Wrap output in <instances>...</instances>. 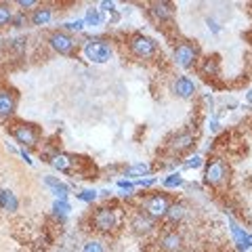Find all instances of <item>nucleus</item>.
Segmentation results:
<instances>
[{"label": "nucleus", "mask_w": 252, "mask_h": 252, "mask_svg": "<svg viewBox=\"0 0 252 252\" xmlns=\"http://www.w3.org/2000/svg\"><path fill=\"white\" fill-rule=\"evenodd\" d=\"M11 137L21 145V149H26V147H36L38 141H40V130H38L36 124L17 122L15 126H11Z\"/></svg>", "instance_id": "f257e3e1"}, {"label": "nucleus", "mask_w": 252, "mask_h": 252, "mask_svg": "<svg viewBox=\"0 0 252 252\" xmlns=\"http://www.w3.org/2000/svg\"><path fill=\"white\" fill-rule=\"evenodd\" d=\"M128 49L137 59H152L158 53V42L145 34H135L128 40Z\"/></svg>", "instance_id": "f03ea898"}, {"label": "nucleus", "mask_w": 252, "mask_h": 252, "mask_svg": "<svg viewBox=\"0 0 252 252\" xmlns=\"http://www.w3.org/2000/svg\"><path fill=\"white\" fill-rule=\"evenodd\" d=\"M82 53L91 63H107L112 59L114 49H112V44L105 42V40H89L84 44Z\"/></svg>", "instance_id": "7ed1b4c3"}, {"label": "nucleus", "mask_w": 252, "mask_h": 252, "mask_svg": "<svg viewBox=\"0 0 252 252\" xmlns=\"http://www.w3.org/2000/svg\"><path fill=\"white\" fill-rule=\"evenodd\" d=\"M93 227L99 233H112V231H116V227H118L116 208L101 206V208L94 210V215H93Z\"/></svg>", "instance_id": "20e7f679"}, {"label": "nucleus", "mask_w": 252, "mask_h": 252, "mask_svg": "<svg viewBox=\"0 0 252 252\" xmlns=\"http://www.w3.org/2000/svg\"><path fill=\"white\" fill-rule=\"evenodd\" d=\"M170 200H168V195H164V193H154V195H149V198L143 202V212L145 215H149L152 219L156 220H160V219H166V212L170 208Z\"/></svg>", "instance_id": "39448f33"}, {"label": "nucleus", "mask_w": 252, "mask_h": 252, "mask_svg": "<svg viewBox=\"0 0 252 252\" xmlns=\"http://www.w3.org/2000/svg\"><path fill=\"white\" fill-rule=\"evenodd\" d=\"M227 177H229V166L225 164V160L215 158V160L208 162V166H206V172H204V183L212 185V187H219V185L225 183Z\"/></svg>", "instance_id": "423d86ee"}, {"label": "nucleus", "mask_w": 252, "mask_h": 252, "mask_svg": "<svg viewBox=\"0 0 252 252\" xmlns=\"http://www.w3.org/2000/svg\"><path fill=\"white\" fill-rule=\"evenodd\" d=\"M175 63L181 67V69H189L195 65V61H198V46L189 40H183L175 46Z\"/></svg>", "instance_id": "0eeeda50"}, {"label": "nucleus", "mask_w": 252, "mask_h": 252, "mask_svg": "<svg viewBox=\"0 0 252 252\" xmlns=\"http://www.w3.org/2000/svg\"><path fill=\"white\" fill-rule=\"evenodd\" d=\"M49 46L59 55H72L74 49H76V40H74L72 34L59 30V32H53V34L49 36Z\"/></svg>", "instance_id": "6e6552de"}, {"label": "nucleus", "mask_w": 252, "mask_h": 252, "mask_svg": "<svg viewBox=\"0 0 252 252\" xmlns=\"http://www.w3.org/2000/svg\"><path fill=\"white\" fill-rule=\"evenodd\" d=\"M156 223H158L156 219L145 215L143 210H139L130 220V229H132V233H137V235H149L152 231H156Z\"/></svg>", "instance_id": "1a4fd4ad"}, {"label": "nucleus", "mask_w": 252, "mask_h": 252, "mask_svg": "<svg viewBox=\"0 0 252 252\" xmlns=\"http://www.w3.org/2000/svg\"><path fill=\"white\" fill-rule=\"evenodd\" d=\"M160 248H162V252H181V250L185 248L183 235H181L179 231H175V229L162 233V238H160Z\"/></svg>", "instance_id": "9d476101"}, {"label": "nucleus", "mask_w": 252, "mask_h": 252, "mask_svg": "<svg viewBox=\"0 0 252 252\" xmlns=\"http://www.w3.org/2000/svg\"><path fill=\"white\" fill-rule=\"evenodd\" d=\"M149 15H152L158 23H166L172 19L175 9H172V4L166 2V0H156V2L149 4Z\"/></svg>", "instance_id": "9b49d317"}, {"label": "nucleus", "mask_w": 252, "mask_h": 252, "mask_svg": "<svg viewBox=\"0 0 252 252\" xmlns=\"http://www.w3.org/2000/svg\"><path fill=\"white\" fill-rule=\"evenodd\" d=\"M17 109V97L13 91L2 89L0 91V120H9Z\"/></svg>", "instance_id": "f8f14e48"}, {"label": "nucleus", "mask_w": 252, "mask_h": 252, "mask_svg": "<svg viewBox=\"0 0 252 252\" xmlns=\"http://www.w3.org/2000/svg\"><path fill=\"white\" fill-rule=\"evenodd\" d=\"M229 229H231V235H233V240H235V246H238L240 252H246V250L252 248V235L248 231H244L233 219H229Z\"/></svg>", "instance_id": "ddd939ff"}, {"label": "nucleus", "mask_w": 252, "mask_h": 252, "mask_svg": "<svg viewBox=\"0 0 252 252\" xmlns=\"http://www.w3.org/2000/svg\"><path fill=\"white\" fill-rule=\"evenodd\" d=\"M172 93H175L179 99H191L195 94V82L189 76H179L175 84H172Z\"/></svg>", "instance_id": "4468645a"}, {"label": "nucleus", "mask_w": 252, "mask_h": 252, "mask_svg": "<svg viewBox=\"0 0 252 252\" xmlns=\"http://www.w3.org/2000/svg\"><path fill=\"white\" fill-rule=\"evenodd\" d=\"M51 19H53V6H49V4H38L30 15V23L36 28L49 26Z\"/></svg>", "instance_id": "2eb2a0df"}, {"label": "nucleus", "mask_w": 252, "mask_h": 252, "mask_svg": "<svg viewBox=\"0 0 252 252\" xmlns=\"http://www.w3.org/2000/svg\"><path fill=\"white\" fill-rule=\"evenodd\" d=\"M193 143H195V137L191 132H179V135H175L170 139V149L175 154H183L187 149H191Z\"/></svg>", "instance_id": "dca6fc26"}, {"label": "nucleus", "mask_w": 252, "mask_h": 252, "mask_svg": "<svg viewBox=\"0 0 252 252\" xmlns=\"http://www.w3.org/2000/svg\"><path fill=\"white\" fill-rule=\"evenodd\" d=\"M44 185L51 189V191L57 195V198H61V200H67V193H69V187L63 183V181H59L57 177H51V175H46L44 177Z\"/></svg>", "instance_id": "f3484780"}, {"label": "nucleus", "mask_w": 252, "mask_h": 252, "mask_svg": "<svg viewBox=\"0 0 252 252\" xmlns=\"http://www.w3.org/2000/svg\"><path fill=\"white\" fill-rule=\"evenodd\" d=\"M49 162H51V166L55 170H59V172H69V168H72V164H74L72 156H67V154H63V152L53 154Z\"/></svg>", "instance_id": "a211bd4d"}, {"label": "nucleus", "mask_w": 252, "mask_h": 252, "mask_svg": "<svg viewBox=\"0 0 252 252\" xmlns=\"http://www.w3.org/2000/svg\"><path fill=\"white\" fill-rule=\"evenodd\" d=\"M187 217V206L183 202H172L170 204V208H168V212H166V219L170 220L172 225H177V223H181Z\"/></svg>", "instance_id": "6ab92c4d"}, {"label": "nucleus", "mask_w": 252, "mask_h": 252, "mask_svg": "<svg viewBox=\"0 0 252 252\" xmlns=\"http://www.w3.org/2000/svg\"><path fill=\"white\" fill-rule=\"evenodd\" d=\"M0 208L2 210H17L19 208V202L15 198V193L9 191V189H0Z\"/></svg>", "instance_id": "aec40b11"}, {"label": "nucleus", "mask_w": 252, "mask_h": 252, "mask_svg": "<svg viewBox=\"0 0 252 252\" xmlns=\"http://www.w3.org/2000/svg\"><path fill=\"white\" fill-rule=\"evenodd\" d=\"M103 13H101L99 9H89L84 15V23L86 26H91V28H99V26H103Z\"/></svg>", "instance_id": "412c9836"}, {"label": "nucleus", "mask_w": 252, "mask_h": 252, "mask_svg": "<svg viewBox=\"0 0 252 252\" xmlns=\"http://www.w3.org/2000/svg\"><path fill=\"white\" fill-rule=\"evenodd\" d=\"M152 172V166L145 162H139V164H132V166L126 170V177H147Z\"/></svg>", "instance_id": "4be33fe9"}, {"label": "nucleus", "mask_w": 252, "mask_h": 252, "mask_svg": "<svg viewBox=\"0 0 252 252\" xmlns=\"http://www.w3.org/2000/svg\"><path fill=\"white\" fill-rule=\"evenodd\" d=\"M162 185L166 187V189H177V187H183L185 181H183V177H181L179 172H170L168 177L162 179Z\"/></svg>", "instance_id": "5701e85b"}, {"label": "nucleus", "mask_w": 252, "mask_h": 252, "mask_svg": "<svg viewBox=\"0 0 252 252\" xmlns=\"http://www.w3.org/2000/svg\"><path fill=\"white\" fill-rule=\"evenodd\" d=\"M69 210H72V206H69V202H67V200H61V198L55 200V204H53V212H55V215H57L59 219H65V217L69 215Z\"/></svg>", "instance_id": "b1692460"}, {"label": "nucleus", "mask_w": 252, "mask_h": 252, "mask_svg": "<svg viewBox=\"0 0 252 252\" xmlns=\"http://www.w3.org/2000/svg\"><path fill=\"white\" fill-rule=\"evenodd\" d=\"M82 252H105L103 242L97 240V238H91L82 244Z\"/></svg>", "instance_id": "393cba45"}, {"label": "nucleus", "mask_w": 252, "mask_h": 252, "mask_svg": "<svg viewBox=\"0 0 252 252\" xmlns=\"http://www.w3.org/2000/svg\"><path fill=\"white\" fill-rule=\"evenodd\" d=\"M9 23H13V11L9 4H0V28L9 26Z\"/></svg>", "instance_id": "a878e982"}, {"label": "nucleus", "mask_w": 252, "mask_h": 252, "mask_svg": "<svg viewBox=\"0 0 252 252\" xmlns=\"http://www.w3.org/2000/svg\"><path fill=\"white\" fill-rule=\"evenodd\" d=\"M97 195H99V191H94V189H84V191H80V193H76V198L80 200V202H86V204H93L94 200H97Z\"/></svg>", "instance_id": "bb28decb"}, {"label": "nucleus", "mask_w": 252, "mask_h": 252, "mask_svg": "<svg viewBox=\"0 0 252 252\" xmlns=\"http://www.w3.org/2000/svg\"><path fill=\"white\" fill-rule=\"evenodd\" d=\"M84 26H86L84 19H74V21H67L65 26H63V28H65L63 32H67V34H69V32H82Z\"/></svg>", "instance_id": "cd10ccee"}, {"label": "nucleus", "mask_w": 252, "mask_h": 252, "mask_svg": "<svg viewBox=\"0 0 252 252\" xmlns=\"http://www.w3.org/2000/svg\"><path fill=\"white\" fill-rule=\"evenodd\" d=\"M202 164H204L202 156H198V154H195V156H191V158H189V160L185 162V168H200Z\"/></svg>", "instance_id": "c85d7f7f"}, {"label": "nucleus", "mask_w": 252, "mask_h": 252, "mask_svg": "<svg viewBox=\"0 0 252 252\" xmlns=\"http://www.w3.org/2000/svg\"><path fill=\"white\" fill-rule=\"evenodd\" d=\"M204 69L206 72H212V74H217L219 72V61L212 57V59H206V63H204Z\"/></svg>", "instance_id": "c756f323"}, {"label": "nucleus", "mask_w": 252, "mask_h": 252, "mask_svg": "<svg viewBox=\"0 0 252 252\" xmlns=\"http://www.w3.org/2000/svg\"><path fill=\"white\" fill-rule=\"evenodd\" d=\"M101 13H116V2H112V0H103V2H101V9H99Z\"/></svg>", "instance_id": "7c9ffc66"}, {"label": "nucleus", "mask_w": 252, "mask_h": 252, "mask_svg": "<svg viewBox=\"0 0 252 252\" xmlns=\"http://www.w3.org/2000/svg\"><path fill=\"white\" fill-rule=\"evenodd\" d=\"M118 187L126 189V191H132V189H135V183H132V181H128V179H120V181H118Z\"/></svg>", "instance_id": "2f4dec72"}, {"label": "nucleus", "mask_w": 252, "mask_h": 252, "mask_svg": "<svg viewBox=\"0 0 252 252\" xmlns=\"http://www.w3.org/2000/svg\"><path fill=\"white\" fill-rule=\"evenodd\" d=\"M17 6H21L26 11V9H32V6H38V2L36 0H17Z\"/></svg>", "instance_id": "473e14b6"}, {"label": "nucleus", "mask_w": 252, "mask_h": 252, "mask_svg": "<svg viewBox=\"0 0 252 252\" xmlns=\"http://www.w3.org/2000/svg\"><path fill=\"white\" fill-rule=\"evenodd\" d=\"M206 23H208V30L212 32V34H219V32H220V26H219V23H217L215 19H210V17H208V19H206Z\"/></svg>", "instance_id": "72a5a7b5"}, {"label": "nucleus", "mask_w": 252, "mask_h": 252, "mask_svg": "<svg viewBox=\"0 0 252 252\" xmlns=\"http://www.w3.org/2000/svg\"><path fill=\"white\" fill-rule=\"evenodd\" d=\"M154 183H156V179H154V177H149V179H139V181H137V185H139V187H152Z\"/></svg>", "instance_id": "f704fd0d"}, {"label": "nucleus", "mask_w": 252, "mask_h": 252, "mask_svg": "<svg viewBox=\"0 0 252 252\" xmlns=\"http://www.w3.org/2000/svg\"><path fill=\"white\" fill-rule=\"evenodd\" d=\"M19 156L23 158V162H26V164H30V166H34V160H32V156L26 152V149H19Z\"/></svg>", "instance_id": "c9c22d12"}, {"label": "nucleus", "mask_w": 252, "mask_h": 252, "mask_svg": "<svg viewBox=\"0 0 252 252\" xmlns=\"http://www.w3.org/2000/svg\"><path fill=\"white\" fill-rule=\"evenodd\" d=\"M21 23H23V15H21V13H19V15H13V26L19 28Z\"/></svg>", "instance_id": "e433bc0d"}, {"label": "nucleus", "mask_w": 252, "mask_h": 252, "mask_svg": "<svg viewBox=\"0 0 252 252\" xmlns=\"http://www.w3.org/2000/svg\"><path fill=\"white\" fill-rule=\"evenodd\" d=\"M248 101H250V103H252V91L248 93Z\"/></svg>", "instance_id": "4c0bfd02"}]
</instances>
